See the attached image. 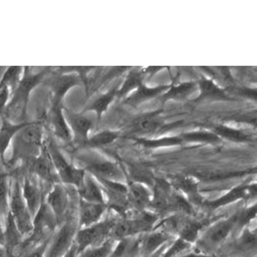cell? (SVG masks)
I'll return each mask as SVG.
<instances>
[{
    "instance_id": "6da1fadb",
    "label": "cell",
    "mask_w": 257,
    "mask_h": 257,
    "mask_svg": "<svg viewBox=\"0 0 257 257\" xmlns=\"http://www.w3.org/2000/svg\"><path fill=\"white\" fill-rule=\"evenodd\" d=\"M13 163L20 160L32 161L41 154L42 125L40 123H26L13 139Z\"/></svg>"
},
{
    "instance_id": "7a4b0ae2",
    "label": "cell",
    "mask_w": 257,
    "mask_h": 257,
    "mask_svg": "<svg viewBox=\"0 0 257 257\" xmlns=\"http://www.w3.org/2000/svg\"><path fill=\"white\" fill-rule=\"evenodd\" d=\"M45 72L37 74H27L20 80L13 99L6 107V116L5 118L9 121L23 123V117L26 113V107L28 98L31 90L44 77Z\"/></svg>"
},
{
    "instance_id": "3957f363",
    "label": "cell",
    "mask_w": 257,
    "mask_h": 257,
    "mask_svg": "<svg viewBox=\"0 0 257 257\" xmlns=\"http://www.w3.org/2000/svg\"><path fill=\"white\" fill-rule=\"evenodd\" d=\"M47 152L54 165L59 180L62 183L72 184L76 188H79L83 182L85 171L82 168H76L70 165L66 159L64 158L59 147L53 140H51L48 144Z\"/></svg>"
},
{
    "instance_id": "277c9868",
    "label": "cell",
    "mask_w": 257,
    "mask_h": 257,
    "mask_svg": "<svg viewBox=\"0 0 257 257\" xmlns=\"http://www.w3.org/2000/svg\"><path fill=\"white\" fill-rule=\"evenodd\" d=\"M115 222V219H106L91 226L78 229L74 240V243L77 246V254L90 247L100 246L106 240H108Z\"/></svg>"
},
{
    "instance_id": "5b68a950",
    "label": "cell",
    "mask_w": 257,
    "mask_h": 257,
    "mask_svg": "<svg viewBox=\"0 0 257 257\" xmlns=\"http://www.w3.org/2000/svg\"><path fill=\"white\" fill-rule=\"evenodd\" d=\"M10 214L22 235L30 234L33 229V218L22 194V186L15 181L11 188Z\"/></svg>"
},
{
    "instance_id": "8992f818",
    "label": "cell",
    "mask_w": 257,
    "mask_h": 257,
    "mask_svg": "<svg viewBox=\"0 0 257 257\" xmlns=\"http://www.w3.org/2000/svg\"><path fill=\"white\" fill-rule=\"evenodd\" d=\"M78 160L83 163L84 168L82 169L85 172L88 171L95 178L116 182H121L125 178L122 169L114 162L104 160L102 158H90L85 156L78 157Z\"/></svg>"
},
{
    "instance_id": "52a82bcc",
    "label": "cell",
    "mask_w": 257,
    "mask_h": 257,
    "mask_svg": "<svg viewBox=\"0 0 257 257\" xmlns=\"http://www.w3.org/2000/svg\"><path fill=\"white\" fill-rule=\"evenodd\" d=\"M235 226H237V214L211 225L206 230L202 240L199 241V245L202 247L199 251L210 253L209 249H215L220 246L228 238L229 233Z\"/></svg>"
},
{
    "instance_id": "ba28073f",
    "label": "cell",
    "mask_w": 257,
    "mask_h": 257,
    "mask_svg": "<svg viewBox=\"0 0 257 257\" xmlns=\"http://www.w3.org/2000/svg\"><path fill=\"white\" fill-rule=\"evenodd\" d=\"M77 226L73 221H66L51 238L45 257H63L74 244Z\"/></svg>"
},
{
    "instance_id": "9c48e42d",
    "label": "cell",
    "mask_w": 257,
    "mask_h": 257,
    "mask_svg": "<svg viewBox=\"0 0 257 257\" xmlns=\"http://www.w3.org/2000/svg\"><path fill=\"white\" fill-rule=\"evenodd\" d=\"M46 204L54 213L58 223L65 218L68 206V196L66 189L61 183L54 184L53 189L49 192L46 199Z\"/></svg>"
},
{
    "instance_id": "30bf717a",
    "label": "cell",
    "mask_w": 257,
    "mask_h": 257,
    "mask_svg": "<svg viewBox=\"0 0 257 257\" xmlns=\"http://www.w3.org/2000/svg\"><path fill=\"white\" fill-rule=\"evenodd\" d=\"M31 171L41 180L52 184L58 183L57 180H59V177L47 149L46 152L41 153L37 158L31 161Z\"/></svg>"
},
{
    "instance_id": "8fae6325",
    "label": "cell",
    "mask_w": 257,
    "mask_h": 257,
    "mask_svg": "<svg viewBox=\"0 0 257 257\" xmlns=\"http://www.w3.org/2000/svg\"><path fill=\"white\" fill-rule=\"evenodd\" d=\"M173 238V235L165 230H151L143 233L141 237L142 257L153 255L165 247V245Z\"/></svg>"
},
{
    "instance_id": "7c38bea8",
    "label": "cell",
    "mask_w": 257,
    "mask_h": 257,
    "mask_svg": "<svg viewBox=\"0 0 257 257\" xmlns=\"http://www.w3.org/2000/svg\"><path fill=\"white\" fill-rule=\"evenodd\" d=\"M154 186L155 191L149 207L153 208L156 213L164 214L171 210V194H172L171 184L163 179L156 178Z\"/></svg>"
},
{
    "instance_id": "4fadbf2b",
    "label": "cell",
    "mask_w": 257,
    "mask_h": 257,
    "mask_svg": "<svg viewBox=\"0 0 257 257\" xmlns=\"http://www.w3.org/2000/svg\"><path fill=\"white\" fill-rule=\"evenodd\" d=\"M106 204L90 203L80 199L78 219V224L80 228L91 226L101 221V218L106 211Z\"/></svg>"
},
{
    "instance_id": "5bb4252c",
    "label": "cell",
    "mask_w": 257,
    "mask_h": 257,
    "mask_svg": "<svg viewBox=\"0 0 257 257\" xmlns=\"http://www.w3.org/2000/svg\"><path fill=\"white\" fill-rule=\"evenodd\" d=\"M256 194V185L252 184V185H240L232 188L231 190H229L227 194H225L224 196H222L221 198H219L216 201H211V202H207L205 203V205L210 208L211 210H215L221 206H226L230 203H233L238 200L244 199L246 197H248L249 195L254 196Z\"/></svg>"
},
{
    "instance_id": "9a60e30c",
    "label": "cell",
    "mask_w": 257,
    "mask_h": 257,
    "mask_svg": "<svg viewBox=\"0 0 257 257\" xmlns=\"http://www.w3.org/2000/svg\"><path fill=\"white\" fill-rule=\"evenodd\" d=\"M65 118L69 122L77 138L82 142H85L89 139V134L94 126L93 118L84 114L73 113L70 110H66Z\"/></svg>"
},
{
    "instance_id": "2e32d148",
    "label": "cell",
    "mask_w": 257,
    "mask_h": 257,
    "mask_svg": "<svg viewBox=\"0 0 257 257\" xmlns=\"http://www.w3.org/2000/svg\"><path fill=\"white\" fill-rule=\"evenodd\" d=\"M77 191L80 199L83 201L96 204H106L102 188L92 175L85 174L83 182L81 186L77 188Z\"/></svg>"
},
{
    "instance_id": "e0dca14e",
    "label": "cell",
    "mask_w": 257,
    "mask_h": 257,
    "mask_svg": "<svg viewBox=\"0 0 257 257\" xmlns=\"http://www.w3.org/2000/svg\"><path fill=\"white\" fill-rule=\"evenodd\" d=\"M141 237L139 234L117 241L109 257H142Z\"/></svg>"
},
{
    "instance_id": "ac0fdd59",
    "label": "cell",
    "mask_w": 257,
    "mask_h": 257,
    "mask_svg": "<svg viewBox=\"0 0 257 257\" xmlns=\"http://www.w3.org/2000/svg\"><path fill=\"white\" fill-rule=\"evenodd\" d=\"M50 121L53 126L55 135L59 139L65 142H69L72 139L70 128L60 104H54L50 112Z\"/></svg>"
},
{
    "instance_id": "d6986e66",
    "label": "cell",
    "mask_w": 257,
    "mask_h": 257,
    "mask_svg": "<svg viewBox=\"0 0 257 257\" xmlns=\"http://www.w3.org/2000/svg\"><path fill=\"white\" fill-rule=\"evenodd\" d=\"M127 197L130 204L139 211L145 210L152 202V195L146 185L130 181L127 185Z\"/></svg>"
},
{
    "instance_id": "ffe728a7",
    "label": "cell",
    "mask_w": 257,
    "mask_h": 257,
    "mask_svg": "<svg viewBox=\"0 0 257 257\" xmlns=\"http://www.w3.org/2000/svg\"><path fill=\"white\" fill-rule=\"evenodd\" d=\"M22 194L31 216L34 218L39 208L44 204L41 201V191L39 186L32 179L27 178L24 181V185L22 187Z\"/></svg>"
},
{
    "instance_id": "44dd1931",
    "label": "cell",
    "mask_w": 257,
    "mask_h": 257,
    "mask_svg": "<svg viewBox=\"0 0 257 257\" xmlns=\"http://www.w3.org/2000/svg\"><path fill=\"white\" fill-rule=\"evenodd\" d=\"M172 186L179 192H183L191 204L202 203V197L199 192L198 183L190 177L187 176H176L172 181Z\"/></svg>"
},
{
    "instance_id": "7402d4cb",
    "label": "cell",
    "mask_w": 257,
    "mask_h": 257,
    "mask_svg": "<svg viewBox=\"0 0 257 257\" xmlns=\"http://www.w3.org/2000/svg\"><path fill=\"white\" fill-rule=\"evenodd\" d=\"M205 223L190 219L189 216H185L181 222V225L177 232V238H181L189 244L196 243L199 239V234L204 228Z\"/></svg>"
},
{
    "instance_id": "603a6c76",
    "label": "cell",
    "mask_w": 257,
    "mask_h": 257,
    "mask_svg": "<svg viewBox=\"0 0 257 257\" xmlns=\"http://www.w3.org/2000/svg\"><path fill=\"white\" fill-rule=\"evenodd\" d=\"M22 237L23 235L19 231L12 215L9 212V215L5 222V232L3 237L4 246L7 248L9 254H12L15 248L22 244Z\"/></svg>"
},
{
    "instance_id": "cb8c5ba5",
    "label": "cell",
    "mask_w": 257,
    "mask_h": 257,
    "mask_svg": "<svg viewBox=\"0 0 257 257\" xmlns=\"http://www.w3.org/2000/svg\"><path fill=\"white\" fill-rule=\"evenodd\" d=\"M162 126V121L159 118L158 112L140 116L133 122L134 131L143 135H153Z\"/></svg>"
},
{
    "instance_id": "d4e9b609",
    "label": "cell",
    "mask_w": 257,
    "mask_h": 257,
    "mask_svg": "<svg viewBox=\"0 0 257 257\" xmlns=\"http://www.w3.org/2000/svg\"><path fill=\"white\" fill-rule=\"evenodd\" d=\"M26 123H12L4 117L3 125L0 128V157L5 158L8 148L13 142L16 134L22 128Z\"/></svg>"
},
{
    "instance_id": "484cf974",
    "label": "cell",
    "mask_w": 257,
    "mask_h": 257,
    "mask_svg": "<svg viewBox=\"0 0 257 257\" xmlns=\"http://www.w3.org/2000/svg\"><path fill=\"white\" fill-rule=\"evenodd\" d=\"M169 85H160L157 88H147L145 84H141L140 87L126 99V103L131 105H138L148 99H152L165 91L169 90Z\"/></svg>"
},
{
    "instance_id": "4316f807",
    "label": "cell",
    "mask_w": 257,
    "mask_h": 257,
    "mask_svg": "<svg viewBox=\"0 0 257 257\" xmlns=\"http://www.w3.org/2000/svg\"><path fill=\"white\" fill-rule=\"evenodd\" d=\"M78 83V77L74 75H63L58 78H56L52 82V89L55 97L54 104H60V101L65 95L66 92H68L73 85H76Z\"/></svg>"
},
{
    "instance_id": "83f0119b",
    "label": "cell",
    "mask_w": 257,
    "mask_h": 257,
    "mask_svg": "<svg viewBox=\"0 0 257 257\" xmlns=\"http://www.w3.org/2000/svg\"><path fill=\"white\" fill-rule=\"evenodd\" d=\"M10 178L7 173H0V220L6 219L10 212V196H11Z\"/></svg>"
},
{
    "instance_id": "f1b7e54d",
    "label": "cell",
    "mask_w": 257,
    "mask_h": 257,
    "mask_svg": "<svg viewBox=\"0 0 257 257\" xmlns=\"http://www.w3.org/2000/svg\"><path fill=\"white\" fill-rule=\"evenodd\" d=\"M116 95H117V90L115 88L110 90L109 92L101 95L88 107V110L95 112L97 117L100 119L101 115L107 110V108H108Z\"/></svg>"
},
{
    "instance_id": "f546056e",
    "label": "cell",
    "mask_w": 257,
    "mask_h": 257,
    "mask_svg": "<svg viewBox=\"0 0 257 257\" xmlns=\"http://www.w3.org/2000/svg\"><path fill=\"white\" fill-rule=\"evenodd\" d=\"M171 210H174L178 214H182L185 216H191L194 214L192 204L184 198L179 191H172L171 194Z\"/></svg>"
},
{
    "instance_id": "4dcf8cb0",
    "label": "cell",
    "mask_w": 257,
    "mask_h": 257,
    "mask_svg": "<svg viewBox=\"0 0 257 257\" xmlns=\"http://www.w3.org/2000/svg\"><path fill=\"white\" fill-rule=\"evenodd\" d=\"M115 243V241L108 239L100 246L85 249L81 253L77 254V257H109L114 249Z\"/></svg>"
},
{
    "instance_id": "1f68e13d",
    "label": "cell",
    "mask_w": 257,
    "mask_h": 257,
    "mask_svg": "<svg viewBox=\"0 0 257 257\" xmlns=\"http://www.w3.org/2000/svg\"><path fill=\"white\" fill-rule=\"evenodd\" d=\"M196 87L197 84L195 82H183L177 85H172V87L169 89V91L164 95V98L166 100H182L194 92Z\"/></svg>"
},
{
    "instance_id": "d6a6232c",
    "label": "cell",
    "mask_w": 257,
    "mask_h": 257,
    "mask_svg": "<svg viewBox=\"0 0 257 257\" xmlns=\"http://www.w3.org/2000/svg\"><path fill=\"white\" fill-rule=\"evenodd\" d=\"M215 134L220 138H225L227 140L233 142H247L250 140V136L240 130H235V128L219 125L215 127Z\"/></svg>"
},
{
    "instance_id": "836d02e7",
    "label": "cell",
    "mask_w": 257,
    "mask_h": 257,
    "mask_svg": "<svg viewBox=\"0 0 257 257\" xmlns=\"http://www.w3.org/2000/svg\"><path fill=\"white\" fill-rule=\"evenodd\" d=\"M142 75L138 71H133L130 74H128L123 81L122 85L120 87L119 90H117V96L118 97H123L127 93H130L132 91L137 90L140 85L143 83L142 82Z\"/></svg>"
},
{
    "instance_id": "e575fe53",
    "label": "cell",
    "mask_w": 257,
    "mask_h": 257,
    "mask_svg": "<svg viewBox=\"0 0 257 257\" xmlns=\"http://www.w3.org/2000/svg\"><path fill=\"white\" fill-rule=\"evenodd\" d=\"M131 181L141 183L143 185L154 186L156 178L149 170L143 167H132L130 172Z\"/></svg>"
},
{
    "instance_id": "d590c367",
    "label": "cell",
    "mask_w": 257,
    "mask_h": 257,
    "mask_svg": "<svg viewBox=\"0 0 257 257\" xmlns=\"http://www.w3.org/2000/svg\"><path fill=\"white\" fill-rule=\"evenodd\" d=\"M201 96L199 99L203 98H226L225 93L221 90L217 84L214 83L212 80L203 79L200 82Z\"/></svg>"
},
{
    "instance_id": "8d00e7d4",
    "label": "cell",
    "mask_w": 257,
    "mask_h": 257,
    "mask_svg": "<svg viewBox=\"0 0 257 257\" xmlns=\"http://www.w3.org/2000/svg\"><path fill=\"white\" fill-rule=\"evenodd\" d=\"M118 134L111 131H103L98 134H95L91 138H89L84 144L88 147H101L107 144L112 143L115 139H117Z\"/></svg>"
},
{
    "instance_id": "74e56055",
    "label": "cell",
    "mask_w": 257,
    "mask_h": 257,
    "mask_svg": "<svg viewBox=\"0 0 257 257\" xmlns=\"http://www.w3.org/2000/svg\"><path fill=\"white\" fill-rule=\"evenodd\" d=\"M181 138H182L183 141H189V142H208V143L217 142L220 139L215 133L204 132V131L186 133Z\"/></svg>"
},
{
    "instance_id": "f35d334b",
    "label": "cell",
    "mask_w": 257,
    "mask_h": 257,
    "mask_svg": "<svg viewBox=\"0 0 257 257\" xmlns=\"http://www.w3.org/2000/svg\"><path fill=\"white\" fill-rule=\"evenodd\" d=\"M137 142L144 145L145 147H164V146H174L182 144L183 140L181 137H170L157 140L151 139H138Z\"/></svg>"
},
{
    "instance_id": "ab89813d",
    "label": "cell",
    "mask_w": 257,
    "mask_h": 257,
    "mask_svg": "<svg viewBox=\"0 0 257 257\" xmlns=\"http://www.w3.org/2000/svg\"><path fill=\"white\" fill-rule=\"evenodd\" d=\"M22 71V67H10L9 69L6 70L2 80H0V89L4 87H16L17 88V83L19 84V75Z\"/></svg>"
},
{
    "instance_id": "60d3db41",
    "label": "cell",
    "mask_w": 257,
    "mask_h": 257,
    "mask_svg": "<svg viewBox=\"0 0 257 257\" xmlns=\"http://www.w3.org/2000/svg\"><path fill=\"white\" fill-rule=\"evenodd\" d=\"M191 244L184 241L181 238H177L174 243L171 245L166 251L164 250L161 257H178L181 253H184L187 249H189Z\"/></svg>"
},
{
    "instance_id": "b9f144b4",
    "label": "cell",
    "mask_w": 257,
    "mask_h": 257,
    "mask_svg": "<svg viewBox=\"0 0 257 257\" xmlns=\"http://www.w3.org/2000/svg\"><path fill=\"white\" fill-rule=\"evenodd\" d=\"M238 248L242 250H253L256 248V233L245 229L238 240Z\"/></svg>"
},
{
    "instance_id": "7bdbcfd3",
    "label": "cell",
    "mask_w": 257,
    "mask_h": 257,
    "mask_svg": "<svg viewBox=\"0 0 257 257\" xmlns=\"http://www.w3.org/2000/svg\"><path fill=\"white\" fill-rule=\"evenodd\" d=\"M50 240H51V238L46 239L45 241H42L38 245H36L30 249H27V251L25 252L23 257H45Z\"/></svg>"
},
{
    "instance_id": "ee69618b",
    "label": "cell",
    "mask_w": 257,
    "mask_h": 257,
    "mask_svg": "<svg viewBox=\"0 0 257 257\" xmlns=\"http://www.w3.org/2000/svg\"><path fill=\"white\" fill-rule=\"evenodd\" d=\"M256 216V206L250 207L248 210H244L237 214V225L246 226Z\"/></svg>"
},
{
    "instance_id": "f6af8a7d",
    "label": "cell",
    "mask_w": 257,
    "mask_h": 257,
    "mask_svg": "<svg viewBox=\"0 0 257 257\" xmlns=\"http://www.w3.org/2000/svg\"><path fill=\"white\" fill-rule=\"evenodd\" d=\"M10 96V88L4 87L0 89V111H3L8 105V100Z\"/></svg>"
},
{
    "instance_id": "bcb514c9",
    "label": "cell",
    "mask_w": 257,
    "mask_h": 257,
    "mask_svg": "<svg viewBox=\"0 0 257 257\" xmlns=\"http://www.w3.org/2000/svg\"><path fill=\"white\" fill-rule=\"evenodd\" d=\"M178 257H218V256L211 254V253H205L202 251H195V252H190L188 254H184V255H181Z\"/></svg>"
},
{
    "instance_id": "7dc6e473",
    "label": "cell",
    "mask_w": 257,
    "mask_h": 257,
    "mask_svg": "<svg viewBox=\"0 0 257 257\" xmlns=\"http://www.w3.org/2000/svg\"><path fill=\"white\" fill-rule=\"evenodd\" d=\"M63 257H77V246L75 243L71 246V248L68 250V252Z\"/></svg>"
},
{
    "instance_id": "c3c4849f",
    "label": "cell",
    "mask_w": 257,
    "mask_h": 257,
    "mask_svg": "<svg viewBox=\"0 0 257 257\" xmlns=\"http://www.w3.org/2000/svg\"><path fill=\"white\" fill-rule=\"evenodd\" d=\"M4 232H5V224L4 222L0 220V237H4Z\"/></svg>"
},
{
    "instance_id": "681fc988",
    "label": "cell",
    "mask_w": 257,
    "mask_h": 257,
    "mask_svg": "<svg viewBox=\"0 0 257 257\" xmlns=\"http://www.w3.org/2000/svg\"><path fill=\"white\" fill-rule=\"evenodd\" d=\"M6 67H0V80H2V78H3V76H4V74H5V72H6Z\"/></svg>"
},
{
    "instance_id": "f907efd6",
    "label": "cell",
    "mask_w": 257,
    "mask_h": 257,
    "mask_svg": "<svg viewBox=\"0 0 257 257\" xmlns=\"http://www.w3.org/2000/svg\"><path fill=\"white\" fill-rule=\"evenodd\" d=\"M4 251H5V249L2 247V244H0V257L4 256Z\"/></svg>"
},
{
    "instance_id": "816d5d0a",
    "label": "cell",
    "mask_w": 257,
    "mask_h": 257,
    "mask_svg": "<svg viewBox=\"0 0 257 257\" xmlns=\"http://www.w3.org/2000/svg\"><path fill=\"white\" fill-rule=\"evenodd\" d=\"M0 244L4 245V240H3V238H2V237H0Z\"/></svg>"
}]
</instances>
